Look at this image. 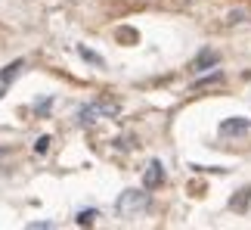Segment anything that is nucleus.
Instances as JSON below:
<instances>
[{"label": "nucleus", "instance_id": "1a4fd4ad", "mask_svg": "<svg viewBox=\"0 0 251 230\" xmlns=\"http://www.w3.org/2000/svg\"><path fill=\"white\" fill-rule=\"evenodd\" d=\"M81 56H84V59L87 62H93V65H102V56L100 53H93V50H87V47H81V50H78Z\"/></svg>", "mask_w": 251, "mask_h": 230}, {"label": "nucleus", "instance_id": "7ed1b4c3", "mask_svg": "<svg viewBox=\"0 0 251 230\" xmlns=\"http://www.w3.org/2000/svg\"><path fill=\"white\" fill-rule=\"evenodd\" d=\"M161 184H165V165H161L158 159H152L149 165H146V171H143V187H146V190H155Z\"/></svg>", "mask_w": 251, "mask_h": 230}, {"label": "nucleus", "instance_id": "9d476101", "mask_svg": "<svg viewBox=\"0 0 251 230\" xmlns=\"http://www.w3.org/2000/svg\"><path fill=\"white\" fill-rule=\"evenodd\" d=\"M47 149H50V137L44 134V137H37V140H34V152H37V156H44Z\"/></svg>", "mask_w": 251, "mask_h": 230}, {"label": "nucleus", "instance_id": "6e6552de", "mask_svg": "<svg viewBox=\"0 0 251 230\" xmlns=\"http://www.w3.org/2000/svg\"><path fill=\"white\" fill-rule=\"evenodd\" d=\"M220 81H224V75H220V72H214V75H208V78L196 81L192 87H196V90H201V87H211V84H220Z\"/></svg>", "mask_w": 251, "mask_h": 230}, {"label": "nucleus", "instance_id": "9b49d317", "mask_svg": "<svg viewBox=\"0 0 251 230\" xmlns=\"http://www.w3.org/2000/svg\"><path fill=\"white\" fill-rule=\"evenodd\" d=\"M93 221H96V208H90V212H81V215H78V224H81V227L93 224Z\"/></svg>", "mask_w": 251, "mask_h": 230}, {"label": "nucleus", "instance_id": "ddd939ff", "mask_svg": "<svg viewBox=\"0 0 251 230\" xmlns=\"http://www.w3.org/2000/svg\"><path fill=\"white\" fill-rule=\"evenodd\" d=\"M9 152H13V149H9V146H0V159H6Z\"/></svg>", "mask_w": 251, "mask_h": 230}, {"label": "nucleus", "instance_id": "20e7f679", "mask_svg": "<svg viewBox=\"0 0 251 230\" xmlns=\"http://www.w3.org/2000/svg\"><path fill=\"white\" fill-rule=\"evenodd\" d=\"M251 124L245 118H226L224 124H220V137H233V134H248Z\"/></svg>", "mask_w": 251, "mask_h": 230}, {"label": "nucleus", "instance_id": "39448f33", "mask_svg": "<svg viewBox=\"0 0 251 230\" xmlns=\"http://www.w3.org/2000/svg\"><path fill=\"white\" fill-rule=\"evenodd\" d=\"M19 69H22V59H16V62H9V65H3V69H0V97L9 90V81L19 75Z\"/></svg>", "mask_w": 251, "mask_h": 230}, {"label": "nucleus", "instance_id": "f257e3e1", "mask_svg": "<svg viewBox=\"0 0 251 230\" xmlns=\"http://www.w3.org/2000/svg\"><path fill=\"white\" fill-rule=\"evenodd\" d=\"M149 208V190H124V193L118 196V215L130 218V215H140Z\"/></svg>", "mask_w": 251, "mask_h": 230}, {"label": "nucleus", "instance_id": "0eeeda50", "mask_svg": "<svg viewBox=\"0 0 251 230\" xmlns=\"http://www.w3.org/2000/svg\"><path fill=\"white\" fill-rule=\"evenodd\" d=\"M248 202H251V187H242L233 199H229V208H233V212H245Z\"/></svg>", "mask_w": 251, "mask_h": 230}, {"label": "nucleus", "instance_id": "423d86ee", "mask_svg": "<svg viewBox=\"0 0 251 230\" xmlns=\"http://www.w3.org/2000/svg\"><path fill=\"white\" fill-rule=\"evenodd\" d=\"M217 59H220V56L214 50H201L196 56V62H192V69H196V72H205V69H211V65H217Z\"/></svg>", "mask_w": 251, "mask_h": 230}, {"label": "nucleus", "instance_id": "f03ea898", "mask_svg": "<svg viewBox=\"0 0 251 230\" xmlns=\"http://www.w3.org/2000/svg\"><path fill=\"white\" fill-rule=\"evenodd\" d=\"M115 109V103L112 100H96V103H87V106H81L78 109V121L81 124H93L96 118H102V115H112Z\"/></svg>", "mask_w": 251, "mask_h": 230}, {"label": "nucleus", "instance_id": "f8f14e48", "mask_svg": "<svg viewBox=\"0 0 251 230\" xmlns=\"http://www.w3.org/2000/svg\"><path fill=\"white\" fill-rule=\"evenodd\" d=\"M118 37H121V41H137V31H130V28H121Z\"/></svg>", "mask_w": 251, "mask_h": 230}]
</instances>
